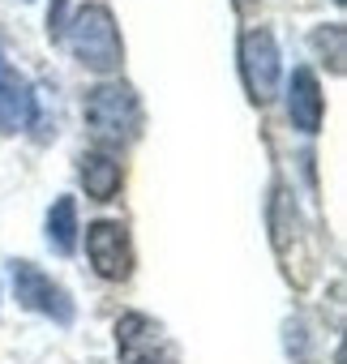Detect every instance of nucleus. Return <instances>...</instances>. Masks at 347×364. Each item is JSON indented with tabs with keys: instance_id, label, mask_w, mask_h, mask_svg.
I'll use <instances>...</instances> for the list:
<instances>
[{
	"instance_id": "obj_1",
	"label": "nucleus",
	"mask_w": 347,
	"mask_h": 364,
	"mask_svg": "<svg viewBox=\"0 0 347 364\" xmlns=\"http://www.w3.org/2000/svg\"><path fill=\"white\" fill-rule=\"evenodd\" d=\"M65 43L73 52V60L99 77L116 73L124 65V39H120V26H116V14L103 5V0H86L78 5L65 22Z\"/></svg>"
},
{
	"instance_id": "obj_2",
	"label": "nucleus",
	"mask_w": 347,
	"mask_h": 364,
	"mask_svg": "<svg viewBox=\"0 0 347 364\" xmlns=\"http://www.w3.org/2000/svg\"><path fill=\"white\" fill-rule=\"evenodd\" d=\"M82 116H86V129L99 146L107 150H120V146H133L142 137V124H146V112H142V99L129 82H99L95 90H86V103H82Z\"/></svg>"
},
{
	"instance_id": "obj_3",
	"label": "nucleus",
	"mask_w": 347,
	"mask_h": 364,
	"mask_svg": "<svg viewBox=\"0 0 347 364\" xmlns=\"http://www.w3.org/2000/svg\"><path fill=\"white\" fill-rule=\"evenodd\" d=\"M9 283H14V296H18V304L22 309H31V313H39V317H48V321H56V326H73V317H78V304H73V296L52 279V274H43L35 262H9Z\"/></svg>"
},
{
	"instance_id": "obj_4",
	"label": "nucleus",
	"mask_w": 347,
	"mask_h": 364,
	"mask_svg": "<svg viewBox=\"0 0 347 364\" xmlns=\"http://www.w3.org/2000/svg\"><path fill=\"white\" fill-rule=\"evenodd\" d=\"M116 355H120V364H181L176 338L163 330V321H154L146 313H120Z\"/></svg>"
},
{
	"instance_id": "obj_5",
	"label": "nucleus",
	"mask_w": 347,
	"mask_h": 364,
	"mask_svg": "<svg viewBox=\"0 0 347 364\" xmlns=\"http://www.w3.org/2000/svg\"><path fill=\"white\" fill-rule=\"evenodd\" d=\"M279 43L266 26H249L240 35V82H245V95L249 103H270L274 90H279V77H283V65H279Z\"/></svg>"
},
{
	"instance_id": "obj_6",
	"label": "nucleus",
	"mask_w": 347,
	"mask_h": 364,
	"mask_svg": "<svg viewBox=\"0 0 347 364\" xmlns=\"http://www.w3.org/2000/svg\"><path fill=\"white\" fill-rule=\"evenodd\" d=\"M86 257L95 266L99 279L107 283H124L133 274V240H129V228L116 223V219H99L86 228Z\"/></svg>"
},
{
	"instance_id": "obj_7",
	"label": "nucleus",
	"mask_w": 347,
	"mask_h": 364,
	"mask_svg": "<svg viewBox=\"0 0 347 364\" xmlns=\"http://www.w3.org/2000/svg\"><path fill=\"white\" fill-rule=\"evenodd\" d=\"M270 240H274V253L283 262V274L304 287L309 283V257L300 253V219H296V202L287 198L283 185L270 189Z\"/></svg>"
},
{
	"instance_id": "obj_8",
	"label": "nucleus",
	"mask_w": 347,
	"mask_h": 364,
	"mask_svg": "<svg viewBox=\"0 0 347 364\" xmlns=\"http://www.w3.org/2000/svg\"><path fill=\"white\" fill-rule=\"evenodd\" d=\"M287 120L304 137H313L326 120V95H321V82L309 65H296L287 77Z\"/></svg>"
},
{
	"instance_id": "obj_9",
	"label": "nucleus",
	"mask_w": 347,
	"mask_h": 364,
	"mask_svg": "<svg viewBox=\"0 0 347 364\" xmlns=\"http://www.w3.org/2000/svg\"><path fill=\"white\" fill-rule=\"evenodd\" d=\"M35 116V86L0 56V137L26 133Z\"/></svg>"
},
{
	"instance_id": "obj_10",
	"label": "nucleus",
	"mask_w": 347,
	"mask_h": 364,
	"mask_svg": "<svg viewBox=\"0 0 347 364\" xmlns=\"http://www.w3.org/2000/svg\"><path fill=\"white\" fill-rule=\"evenodd\" d=\"M78 180H82V189L90 202H112L124 185V163L116 159V150L99 146V150H86L78 159Z\"/></svg>"
},
{
	"instance_id": "obj_11",
	"label": "nucleus",
	"mask_w": 347,
	"mask_h": 364,
	"mask_svg": "<svg viewBox=\"0 0 347 364\" xmlns=\"http://www.w3.org/2000/svg\"><path fill=\"white\" fill-rule=\"evenodd\" d=\"M43 236H48V245L60 257H73L78 236H82V228H78V198H56L52 202V210L43 219Z\"/></svg>"
},
{
	"instance_id": "obj_12",
	"label": "nucleus",
	"mask_w": 347,
	"mask_h": 364,
	"mask_svg": "<svg viewBox=\"0 0 347 364\" xmlns=\"http://www.w3.org/2000/svg\"><path fill=\"white\" fill-rule=\"evenodd\" d=\"M309 43H313V52H317L321 60H330V69H334V73H343V60H347V48H343V43H347V31H343V22L317 26Z\"/></svg>"
},
{
	"instance_id": "obj_13",
	"label": "nucleus",
	"mask_w": 347,
	"mask_h": 364,
	"mask_svg": "<svg viewBox=\"0 0 347 364\" xmlns=\"http://www.w3.org/2000/svg\"><path fill=\"white\" fill-rule=\"evenodd\" d=\"M65 22H69L65 0H52V9H48V39H52V43H60V39H65Z\"/></svg>"
},
{
	"instance_id": "obj_14",
	"label": "nucleus",
	"mask_w": 347,
	"mask_h": 364,
	"mask_svg": "<svg viewBox=\"0 0 347 364\" xmlns=\"http://www.w3.org/2000/svg\"><path fill=\"white\" fill-rule=\"evenodd\" d=\"M236 5H240V9H245V5H253V0H236Z\"/></svg>"
},
{
	"instance_id": "obj_15",
	"label": "nucleus",
	"mask_w": 347,
	"mask_h": 364,
	"mask_svg": "<svg viewBox=\"0 0 347 364\" xmlns=\"http://www.w3.org/2000/svg\"><path fill=\"white\" fill-rule=\"evenodd\" d=\"M338 5H343V0H338Z\"/></svg>"
}]
</instances>
